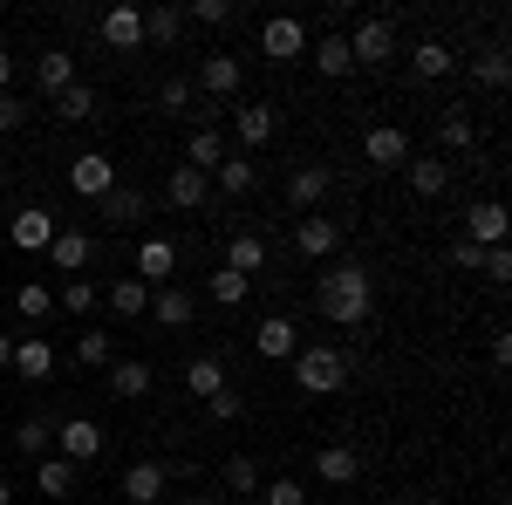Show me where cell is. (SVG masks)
<instances>
[{
	"mask_svg": "<svg viewBox=\"0 0 512 505\" xmlns=\"http://www.w3.org/2000/svg\"><path fill=\"white\" fill-rule=\"evenodd\" d=\"M315 308L328 314L335 328H362V321H369V308H376V280H369V267H362V260L328 267L315 280Z\"/></svg>",
	"mask_w": 512,
	"mask_h": 505,
	"instance_id": "6da1fadb",
	"label": "cell"
},
{
	"mask_svg": "<svg viewBox=\"0 0 512 505\" xmlns=\"http://www.w3.org/2000/svg\"><path fill=\"white\" fill-rule=\"evenodd\" d=\"M294 383L308 389V396H335V389L349 383V355L328 349V342H308V349H294Z\"/></svg>",
	"mask_w": 512,
	"mask_h": 505,
	"instance_id": "7a4b0ae2",
	"label": "cell"
},
{
	"mask_svg": "<svg viewBox=\"0 0 512 505\" xmlns=\"http://www.w3.org/2000/svg\"><path fill=\"white\" fill-rule=\"evenodd\" d=\"M103 444H110V437H103V424H96V417H69V424H55V458H62V465H96V458H103Z\"/></svg>",
	"mask_w": 512,
	"mask_h": 505,
	"instance_id": "3957f363",
	"label": "cell"
},
{
	"mask_svg": "<svg viewBox=\"0 0 512 505\" xmlns=\"http://www.w3.org/2000/svg\"><path fill=\"white\" fill-rule=\"evenodd\" d=\"M342 41H349V62H355V69H383V62L396 55V28L383 21V14H369V21H355V28H349Z\"/></svg>",
	"mask_w": 512,
	"mask_h": 505,
	"instance_id": "277c9868",
	"label": "cell"
},
{
	"mask_svg": "<svg viewBox=\"0 0 512 505\" xmlns=\"http://www.w3.org/2000/svg\"><path fill=\"white\" fill-rule=\"evenodd\" d=\"M69 192H76V198H96V205H103V198L117 192V164H110L103 151H82L76 164H69Z\"/></svg>",
	"mask_w": 512,
	"mask_h": 505,
	"instance_id": "5b68a950",
	"label": "cell"
},
{
	"mask_svg": "<svg viewBox=\"0 0 512 505\" xmlns=\"http://www.w3.org/2000/svg\"><path fill=\"white\" fill-rule=\"evenodd\" d=\"M55 233H62V226H55V212H48V205H28V212H14V219H7V239H14L21 253H48Z\"/></svg>",
	"mask_w": 512,
	"mask_h": 505,
	"instance_id": "8992f818",
	"label": "cell"
},
{
	"mask_svg": "<svg viewBox=\"0 0 512 505\" xmlns=\"http://www.w3.org/2000/svg\"><path fill=\"white\" fill-rule=\"evenodd\" d=\"M260 55H267V62H294V55H308V28H301L294 14H274V21L260 28Z\"/></svg>",
	"mask_w": 512,
	"mask_h": 505,
	"instance_id": "52a82bcc",
	"label": "cell"
},
{
	"mask_svg": "<svg viewBox=\"0 0 512 505\" xmlns=\"http://www.w3.org/2000/svg\"><path fill=\"white\" fill-rule=\"evenodd\" d=\"M362 164H369V171H396V164H410V137H403L396 123H376V130L362 137Z\"/></svg>",
	"mask_w": 512,
	"mask_h": 505,
	"instance_id": "ba28073f",
	"label": "cell"
},
{
	"mask_svg": "<svg viewBox=\"0 0 512 505\" xmlns=\"http://www.w3.org/2000/svg\"><path fill=\"white\" fill-rule=\"evenodd\" d=\"M239 82H246V62L239 55H198L192 89H205V96H239Z\"/></svg>",
	"mask_w": 512,
	"mask_h": 505,
	"instance_id": "9c48e42d",
	"label": "cell"
},
{
	"mask_svg": "<svg viewBox=\"0 0 512 505\" xmlns=\"http://www.w3.org/2000/svg\"><path fill=\"white\" fill-rule=\"evenodd\" d=\"M335 246H342V226L321 219V212H308V219L294 226V253H301V260H335Z\"/></svg>",
	"mask_w": 512,
	"mask_h": 505,
	"instance_id": "30bf717a",
	"label": "cell"
},
{
	"mask_svg": "<svg viewBox=\"0 0 512 505\" xmlns=\"http://www.w3.org/2000/svg\"><path fill=\"white\" fill-rule=\"evenodd\" d=\"M164 485H171V471H164L158 458H137V465L123 471V485H117V492H123L130 505H158V499H164Z\"/></svg>",
	"mask_w": 512,
	"mask_h": 505,
	"instance_id": "8fae6325",
	"label": "cell"
},
{
	"mask_svg": "<svg viewBox=\"0 0 512 505\" xmlns=\"http://www.w3.org/2000/svg\"><path fill=\"white\" fill-rule=\"evenodd\" d=\"M274 130H280L274 103H239V110H233V137L246 144V151H260V144H274Z\"/></svg>",
	"mask_w": 512,
	"mask_h": 505,
	"instance_id": "7c38bea8",
	"label": "cell"
},
{
	"mask_svg": "<svg viewBox=\"0 0 512 505\" xmlns=\"http://www.w3.org/2000/svg\"><path fill=\"white\" fill-rule=\"evenodd\" d=\"M164 198L178 205V212H205V198H212V178L192 171V164H171V178H164Z\"/></svg>",
	"mask_w": 512,
	"mask_h": 505,
	"instance_id": "4fadbf2b",
	"label": "cell"
},
{
	"mask_svg": "<svg viewBox=\"0 0 512 505\" xmlns=\"http://www.w3.org/2000/svg\"><path fill=\"white\" fill-rule=\"evenodd\" d=\"M294 349H301V335H294L287 314H267V321L253 328V355H267V362H294Z\"/></svg>",
	"mask_w": 512,
	"mask_h": 505,
	"instance_id": "5bb4252c",
	"label": "cell"
},
{
	"mask_svg": "<svg viewBox=\"0 0 512 505\" xmlns=\"http://www.w3.org/2000/svg\"><path fill=\"white\" fill-rule=\"evenodd\" d=\"M89 260H96V239H89V233H76V226H62V233H55V246H48V267L76 280V273L89 267Z\"/></svg>",
	"mask_w": 512,
	"mask_h": 505,
	"instance_id": "9a60e30c",
	"label": "cell"
},
{
	"mask_svg": "<svg viewBox=\"0 0 512 505\" xmlns=\"http://www.w3.org/2000/svg\"><path fill=\"white\" fill-rule=\"evenodd\" d=\"M465 239L472 246H506V205L499 198H478L472 212H465Z\"/></svg>",
	"mask_w": 512,
	"mask_h": 505,
	"instance_id": "2e32d148",
	"label": "cell"
},
{
	"mask_svg": "<svg viewBox=\"0 0 512 505\" xmlns=\"http://www.w3.org/2000/svg\"><path fill=\"white\" fill-rule=\"evenodd\" d=\"M35 89H41V96L76 89V55H69V48H48V55H35Z\"/></svg>",
	"mask_w": 512,
	"mask_h": 505,
	"instance_id": "e0dca14e",
	"label": "cell"
},
{
	"mask_svg": "<svg viewBox=\"0 0 512 505\" xmlns=\"http://www.w3.org/2000/svg\"><path fill=\"white\" fill-rule=\"evenodd\" d=\"M96 35L110 41V48H144V7H110L96 21Z\"/></svg>",
	"mask_w": 512,
	"mask_h": 505,
	"instance_id": "ac0fdd59",
	"label": "cell"
},
{
	"mask_svg": "<svg viewBox=\"0 0 512 505\" xmlns=\"http://www.w3.org/2000/svg\"><path fill=\"white\" fill-rule=\"evenodd\" d=\"M328 185H335V178H328V164H294V178H287V198H294L301 212H315L321 198H328Z\"/></svg>",
	"mask_w": 512,
	"mask_h": 505,
	"instance_id": "d6986e66",
	"label": "cell"
},
{
	"mask_svg": "<svg viewBox=\"0 0 512 505\" xmlns=\"http://www.w3.org/2000/svg\"><path fill=\"white\" fill-rule=\"evenodd\" d=\"M226 137H219V130H212V123H198L192 130V144H185V164H192V171H205V178H212V171H219V164H226Z\"/></svg>",
	"mask_w": 512,
	"mask_h": 505,
	"instance_id": "ffe728a7",
	"label": "cell"
},
{
	"mask_svg": "<svg viewBox=\"0 0 512 505\" xmlns=\"http://www.w3.org/2000/svg\"><path fill=\"white\" fill-rule=\"evenodd\" d=\"M14 376H28V383H48L55 376V349L41 342V335H28V342H14V362H7Z\"/></svg>",
	"mask_w": 512,
	"mask_h": 505,
	"instance_id": "44dd1931",
	"label": "cell"
},
{
	"mask_svg": "<svg viewBox=\"0 0 512 505\" xmlns=\"http://www.w3.org/2000/svg\"><path fill=\"white\" fill-rule=\"evenodd\" d=\"M192 314H198V301L185 287H158V294H151V321H158V328H192Z\"/></svg>",
	"mask_w": 512,
	"mask_h": 505,
	"instance_id": "7402d4cb",
	"label": "cell"
},
{
	"mask_svg": "<svg viewBox=\"0 0 512 505\" xmlns=\"http://www.w3.org/2000/svg\"><path fill=\"white\" fill-rule=\"evenodd\" d=\"M315 471H321V485H355L362 478V451L355 444H328L315 458Z\"/></svg>",
	"mask_w": 512,
	"mask_h": 505,
	"instance_id": "603a6c76",
	"label": "cell"
},
{
	"mask_svg": "<svg viewBox=\"0 0 512 505\" xmlns=\"http://www.w3.org/2000/svg\"><path fill=\"white\" fill-rule=\"evenodd\" d=\"M103 376H110V396H123V403H144L151 396V362H110Z\"/></svg>",
	"mask_w": 512,
	"mask_h": 505,
	"instance_id": "cb8c5ba5",
	"label": "cell"
},
{
	"mask_svg": "<svg viewBox=\"0 0 512 505\" xmlns=\"http://www.w3.org/2000/svg\"><path fill=\"white\" fill-rule=\"evenodd\" d=\"M171 267H178V246H171V239L151 233L144 246H137V280H144V287H158V280H164Z\"/></svg>",
	"mask_w": 512,
	"mask_h": 505,
	"instance_id": "d4e9b609",
	"label": "cell"
},
{
	"mask_svg": "<svg viewBox=\"0 0 512 505\" xmlns=\"http://www.w3.org/2000/svg\"><path fill=\"white\" fill-rule=\"evenodd\" d=\"M110 314H117V321H144V314H151V287H144L137 273H123L117 287H110Z\"/></svg>",
	"mask_w": 512,
	"mask_h": 505,
	"instance_id": "484cf974",
	"label": "cell"
},
{
	"mask_svg": "<svg viewBox=\"0 0 512 505\" xmlns=\"http://www.w3.org/2000/svg\"><path fill=\"white\" fill-rule=\"evenodd\" d=\"M458 69V55H451V41H417V55H410V76L417 82H437Z\"/></svg>",
	"mask_w": 512,
	"mask_h": 505,
	"instance_id": "4316f807",
	"label": "cell"
},
{
	"mask_svg": "<svg viewBox=\"0 0 512 505\" xmlns=\"http://www.w3.org/2000/svg\"><path fill=\"white\" fill-rule=\"evenodd\" d=\"M55 117H62V123H96V117H103V96H96L89 82H76V89L55 96Z\"/></svg>",
	"mask_w": 512,
	"mask_h": 505,
	"instance_id": "83f0119b",
	"label": "cell"
},
{
	"mask_svg": "<svg viewBox=\"0 0 512 505\" xmlns=\"http://www.w3.org/2000/svg\"><path fill=\"white\" fill-rule=\"evenodd\" d=\"M35 492H41V499H69V492H76V465H62L55 451L35 458Z\"/></svg>",
	"mask_w": 512,
	"mask_h": 505,
	"instance_id": "f1b7e54d",
	"label": "cell"
},
{
	"mask_svg": "<svg viewBox=\"0 0 512 505\" xmlns=\"http://www.w3.org/2000/svg\"><path fill=\"white\" fill-rule=\"evenodd\" d=\"M308 55H315V69H321L328 82L355 76V62H349V41H342V35H315V48H308Z\"/></svg>",
	"mask_w": 512,
	"mask_h": 505,
	"instance_id": "f546056e",
	"label": "cell"
},
{
	"mask_svg": "<svg viewBox=\"0 0 512 505\" xmlns=\"http://www.w3.org/2000/svg\"><path fill=\"white\" fill-rule=\"evenodd\" d=\"M226 267L246 273V280H253V273H267V239H260V233H233V246H226Z\"/></svg>",
	"mask_w": 512,
	"mask_h": 505,
	"instance_id": "4dcf8cb0",
	"label": "cell"
},
{
	"mask_svg": "<svg viewBox=\"0 0 512 505\" xmlns=\"http://www.w3.org/2000/svg\"><path fill=\"white\" fill-rule=\"evenodd\" d=\"M212 178H219V192H226V198H246L253 185H260V164H253V157H226Z\"/></svg>",
	"mask_w": 512,
	"mask_h": 505,
	"instance_id": "1f68e13d",
	"label": "cell"
},
{
	"mask_svg": "<svg viewBox=\"0 0 512 505\" xmlns=\"http://www.w3.org/2000/svg\"><path fill=\"white\" fill-rule=\"evenodd\" d=\"M410 192H417V198H444V192H451V164L417 157V164H410Z\"/></svg>",
	"mask_w": 512,
	"mask_h": 505,
	"instance_id": "d6a6232c",
	"label": "cell"
},
{
	"mask_svg": "<svg viewBox=\"0 0 512 505\" xmlns=\"http://www.w3.org/2000/svg\"><path fill=\"white\" fill-rule=\"evenodd\" d=\"M185 383H192V396H219L226 389V362L219 355H192L185 362Z\"/></svg>",
	"mask_w": 512,
	"mask_h": 505,
	"instance_id": "836d02e7",
	"label": "cell"
},
{
	"mask_svg": "<svg viewBox=\"0 0 512 505\" xmlns=\"http://www.w3.org/2000/svg\"><path fill=\"white\" fill-rule=\"evenodd\" d=\"M14 451H21L28 465H35V458H48V451H55V424H48V417H28V424L14 430Z\"/></svg>",
	"mask_w": 512,
	"mask_h": 505,
	"instance_id": "e575fe53",
	"label": "cell"
},
{
	"mask_svg": "<svg viewBox=\"0 0 512 505\" xmlns=\"http://www.w3.org/2000/svg\"><path fill=\"white\" fill-rule=\"evenodd\" d=\"M178 35H185V7H151V14H144V41L171 48Z\"/></svg>",
	"mask_w": 512,
	"mask_h": 505,
	"instance_id": "d590c367",
	"label": "cell"
},
{
	"mask_svg": "<svg viewBox=\"0 0 512 505\" xmlns=\"http://www.w3.org/2000/svg\"><path fill=\"white\" fill-rule=\"evenodd\" d=\"M103 219H110V226H130V219H144V192L117 178V192L103 198Z\"/></svg>",
	"mask_w": 512,
	"mask_h": 505,
	"instance_id": "8d00e7d4",
	"label": "cell"
},
{
	"mask_svg": "<svg viewBox=\"0 0 512 505\" xmlns=\"http://www.w3.org/2000/svg\"><path fill=\"white\" fill-rule=\"evenodd\" d=\"M76 362H82V369H110V362H117V349H110V335H103V328H82Z\"/></svg>",
	"mask_w": 512,
	"mask_h": 505,
	"instance_id": "74e56055",
	"label": "cell"
},
{
	"mask_svg": "<svg viewBox=\"0 0 512 505\" xmlns=\"http://www.w3.org/2000/svg\"><path fill=\"white\" fill-rule=\"evenodd\" d=\"M55 308H62V314H89V308H96V280H89V273H76V280H62Z\"/></svg>",
	"mask_w": 512,
	"mask_h": 505,
	"instance_id": "f35d334b",
	"label": "cell"
},
{
	"mask_svg": "<svg viewBox=\"0 0 512 505\" xmlns=\"http://www.w3.org/2000/svg\"><path fill=\"white\" fill-rule=\"evenodd\" d=\"M185 21H198V28H233L239 7H233V0H192V7H185Z\"/></svg>",
	"mask_w": 512,
	"mask_h": 505,
	"instance_id": "ab89813d",
	"label": "cell"
},
{
	"mask_svg": "<svg viewBox=\"0 0 512 505\" xmlns=\"http://www.w3.org/2000/svg\"><path fill=\"white\" fill-rule=\"evenodd\" d=\"M437 144H444V151H472V144H478V123L451 110V117L437 123Z\"/></svg>",
	"mask_w": 512,
	"mask_h": 505,
	"instance_id": "60d3db41",
	"label": "cell"
},
{
	"mask_svg": "<svg viewBox=\"0 0 512 505\" xmlns=\"http://www.w3.org/2000/svg\"><path fill=\"white\" fill-rule=\"evenodd\" d=\"M246 294H253V280H246V273H233V267L212 273V301H219V308H239Z\"/></svg>",
	"mask_w": 512,
	"mask_h": 505,
	"instance_id": "b9f144b4",
	"label": "cell"
},
{
	"mask_svg": "<svg viewBox=\"0 0 512 505\" xmlns=\"http://www.w3.org/2000/svg\"><path fill=\"white\" fill-rule=\"evenodd\" d=\"M192 76H164L158 82V110H171V117H185V110H192Z\"/></svg>",
	"mask_w": 512,
	"mask_h": 505,
	"instance_id": "7bdbcfd3",
	"label": "cell"
},
{
	"mask_svg": "<svg viewBox=\"0 0 512 505\" xmlns=\"http://www.w3.org/2000/svg\"><path fill=\"white\" fill-rule=\"evenodd\" d=\"M14 308L28 314V321H48V314H55V287H41V280H28V287L14 294Z\"/></svg>",
	"mask_w": 512,
	"mask_h": 505,
	"instance_id": "ee69618b",
	"label": "cell"
},
{
	"mask_svg": "<svg viewBox=\"0 0 512 505\" xmlns=\"http://www.w3.org/2000/svg\"><path fill=\"white\" fill-rule=\"evenodd\" d=\"M205 410H212V424H239V417H246V396L226 383L219 396H205Z\"/></svg>",
	"mask_w": 512,
	"mask_h": 505,
	"instance_id": "f6af8a7d",
	"label": "cell"
},
{
	"mask_svg": "<svg viewBox=\"0 0 512 505\" xmlns=\"http://www.w3.org/2000/svg\"><path fill=\"white\" fill-rule=\"evenodd\" d=\"M226 492H246V499H253V492H260V465H253V458H226Z\"/></svg>",
	"mask_w": 512,
	"mask_h": 505,
	"instance_id": "bcb514c9",
	"label": "cell"
},
{
	"mask_svg": "<svg viewBox=\"0 0 512 505\" xmlns=\"http://www.w3.org/2000/svg\"><path fill=\"white\" fill-rule=\"evenodd\" d=\"M260 505H308V485L301 478H274V485H260Z\"/></svg>",
	"mask_w": 512,
	"mask_h": 505,
	"instance_id": "7dc6e473",
	"label": "cell"
},
{
	"mask_svg": "<svg viewBox=\"0 0 512 505\" xmlns=\"http://www.w3.org/2000/svg\"><path fill=\"white\" fill-rule=\"evenodd\" d=\"M506 76H512L506 48H485V55H478V82H485V89H506Z\"/></svg>",
	"mask_w": 512,
	"mask_h": 505,
	"instance_id": "c3c4849f",
	"label": "cell"
},
{
	"mask_svg": "<svg viewBox=\"0 0 512 505\" xmlns=\"http://www.w3.org/2000/svg\"><path fill=\"white\" fill-rule=\"evenodd\" d=\"M478 273H485V280H512V253H506V246H485Z\"/></svg>",
	"mask_w": 512,
	"mask_h": 505,
	"instance_id": "681fc988",
	"label": "cell"
},
{
	"mask_svg": "<svg viewBox=\"0 0 512 505\" xmlns=\"http://www.w3.org/2000/svg\"><path fill=\"white\" fill-rule=\"evenodd\" d=\"M28 123V103L21 96H0V130H21Z\"/></svg>",
	"mask_w": 512,
	"mask_h": 505,
	"instance_id": "f907efd6",
	"label": "cell"
},
{
	"mask_svg": "<svg viewBox=\"0 0 512 505\" xmlns=\"http://www.w3.org/2000/svg\"><path fill=\"white\" fill-rule=\"evenodd\" d=\"M451 260H458L465 273H478V260H485V246H472V239H458V246H451Z\"/></svg>",
	"mask_w": 512,
	"mask_h": 505,
	"instance_id": "816d5d0a",
	"label": "cell"
},
{
	"mask_svg": "<svg viewBox=\"0 0 512 505\" xmlns=\"http://www.w3.org/2000/svg\"><path fill=\"white\" fill-rule=\"evenodd\" d=\"M7 362H14V342H7V335H0V376H7Z\"/></svg>",
	"mask_w": 512,
	"mask_h": 505,
	"instance_id": "f5cc1de1",
	"label": "cell"
},
{
	"mask_svg": "<svg viewBox=\"0 0 512 505\" xmlns=\"http://www.w3.org/2000/svg\"><path fill=\"white\" fill-rule=\"evenodd\" d=\"M178 505H219V492H198V499H178Z\"/></svg>",
	"mask_w": 512,
	"mask_h": 505,
	"instance_id": "db71d44e",
	"label": "cell"
},
{
	"mask_svg": "<svg viewBox=\"0 0 512 505\" xmlns=\"http://www.w3.org/2000/svg\"><path fill=\"white\" fill-rule=\"evenodd\" d=\"M0 505H14V485H7V478H0Z\"/></svg>",
	"mask_w": 512,
	"mask_h": 505,
	"instance_id": "11a10c76",
	"label": "cell"
},
{
	"mask_svg": "<svg viewBox=\"0 0 512 505\" xmlns=\"http://www.w3.org/2000/svg\"><path fill=\"white\" fill-rule=\"evenodd\" d=\"M390 505H417V499H390Z\"/></svg>",
	"mask_w": 512,
	"mask_h": 505,
	"instance_id": "9f6ffc18",
	"label": "cell"
}]
</instances>
